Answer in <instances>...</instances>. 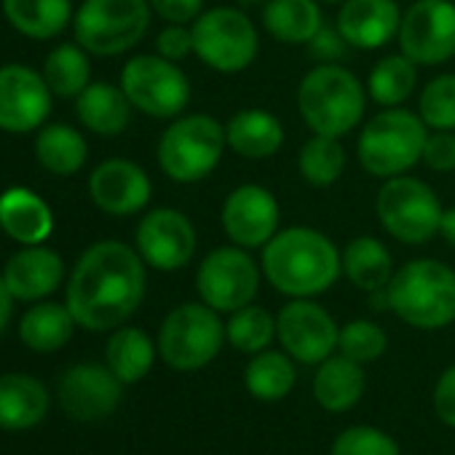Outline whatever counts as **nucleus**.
<instances>
[{
  "label": "nucleus",
  "mask_w": 455,
  "mask_h": 455,
  "mask_svg": "<svg viewBox=\"0 0 455 455\" xmlns=\"http://www.w3.org/2000/svg\"><path fill=\"white\" fill-rule=\"evenodd\" d=\"M220 222L231 244L263 250L282 231V206L268 188L247 182L225 196Z\"/></svg>",
  "instance_id": "nucleus-16"
},
{
  "label": "nucleus",
  "mask_w": 455,
  "mask_h": 455,
  "mask_svg": "<svg viewBox=\"0 0 455 455\" xmlns=\"http://www.w3.org/2000/svg\"><path fill=\"white\" fill-rule=\"evenodd\" d=\"M121 89L148 118L172 121L190 105V81L177 62L161 54H137L121 70Z\"/></svg>",
  "instance_id": "nucleus-11"
},
{
  "label": "nucleus",
  "mask_w": 455,
  "mask_h": 455,
  "mask_svg": "<svg viewBox=\"0 0 455 455\" xmlns=\"http://www.w3.org/2000/svg\"><path fill=\"white\" fill-rule=\"evenodd\" d=\"M402 12L396 0H346L335 17V28L351 49L375 52L396 38Z\"/></svg>",
  "instance_id": "nucleus-20"
},
{
  "label": "nucleus",
  "mask_w": 455,
  "mask_h": 455,
  "mask_svg": "<svg viewBox=\"0 0 455 455\" xmlns=\"http://www.w3.org/2000/svg\"><path fill=\"white\" fill-rule=\"evenodd\" d=\"M431 172H455V132H428L420 158Z\"/></svg>",
  "instance_id": "nucleus-41"
},
{
  "label": "nucleus",
  "mask_w": 455,
  "mask_h": 455,
  "mask_svg": "<svg viewBox=\"0 0 455 455\" xmlns=\"http://www.w3.org/2000/svg\"><path fill=\"white\" fill-rule=\"evenodd\" d=\"M94 206L110 217H132L150 204L153 185L148 172L129 158H108L89 177Z\"/></svg>",
  "instance_id": "nucleus-19"
},
{
  "label": "nucleus",
  "mask_w": 455,
  "mask_h": 455,
  "mask_svg": "<svg viewBox=\"0 0 455 455\" xmlns=\"http://www.w3.org/2000/svg\"><path fill=\"white\" fill-rule=\"evenodd\" d=\"M9 25L33 41L57 38L73 20L70 0H4Z\"/></svg>",
  "instance_id": "nucleus-30"
},
{
  "label": "nucleus",
  "mask_w": 455,
  "mask_h": 455,
  "mask_svg": "<svg viewBox=\"0 0 455 455\" xmlns=\"http://www.w3.org/2000/svg\"><path fill=\"white\" fill-rule=\"evenodd\" d=\"M225 340V322L206 303H182L172 308L158 330V356L177 372L204 370L217 359Z\"/></svg>",
  "instance_id": "nucleus-8"
},
{
  "label": "nucleus",
  "mask_w": 455,
  "mask_h": 455,
  "mask_svg": "<svg viewBox=\"0 0 455 455\" xmlns=\"http://www.w3.org/2000/svg\"><path fill=\"white\" fill-rule=\"evenodd\" d=\"M225 340L242 354H260L276 340V316L263 306H244L225 322Z\"/></svg>",
  "instance_id": "nucleus-37"
},
{
  "label": "nucleus",
  "mask_w": 455,
  "mask_h": 455,
  "mask_svg": "<svg viewBox=\"0 0 455 455\" xmlns=\"http://www.w3.org/2000/svg\"><path fill=\"white\" fill-rule=\"evenodd\" d=\"M150 9L169 25H193L204 12V0H150Z\"/></svg>",
  "instance_id": "nucleus-45"
},
{
  "label": "nucleus",
  "mask_w": 455,
  "mask_h": 455,
  "mask_svg": "<svg viewBox=\"0 0 455 455\" xmlns=\"http://www.w3.org/2000/svg\"><path fill=\"white\" fill-rule=\"evenodd\" d=\"M394 271L396 268H394V258L388 247L375 236H354L343 250L346 279L367 295L386 290Z\"/></svg>",
  "instance_id": "nucleus-28"
},
{
  "label": "nucleus",
  "mask_w": 455,
  "mask_h": 455,
  "mask_svg": "<svg viewBox=\"0 0 455 455\" xmlns=\"http://www.w3.org/2000/svg\"><path fill=\"white\" fill-rule=\"evenodd\" d=\"M190 33L193 54L209 70L222 76L244 73L260 54V36L255 22L234 6L201 12L190 25Z\"/></svg>",
  "instance_id": "nucleus-9"
},
{
  "label": "nucleus",
  "mask_w": 455,
  "mask_h": 455,
  "mask_svg": "<svg viewBox=\"0 0 455 455\" xmlns=\"http://www.w3.org/2000/svg\"><path fill=\"white\" fill-rule=\"evenodd\" d=\"M263 279L284 298H319L343 276V252L308 225H292L263 247Z\"/></svg>",
  "instance_id": "nucleus-2"
},
{
  "label": "nucleus",
  "mask_w": 455,
  "mask_h": 455,
  "mask_svg": "<svg viewBox=\"0 0 455 455\" xmlns=\"http://www.w3.org/2000/svg\"><path fill=\"white\" fill-rule=\"evenodd\" d=\"M150 14V0H84L73 17L76 41L94 57L126 54L148 36Z\"/></svg>",
  "instance_id": "nucleus-10"
},
{
  "label": "nucleus",
  "mask_w": 455,
  "mask_h": 455,
  "mask_svg": "<svg viewBox=\"0 0 455 455\" xmlns=\"http://www.w3.org/2000/svg\"><path fill=\"white\" fill-rule=\"evenodd\" d=\"M156 54L172 62H182L188 54H193V33L185 25H166L156 38Z\"/></svg>",
  "instance_id": "nucleus-43"
},
{
  "label": "nucleus",
  "mask_w": 455,
  "mask_h": 455,
  "mask_svg": "<svg viewBox=\"0 0 455 455\" xmlns=\"http://www.w3.org/2000/svg\"><path fill=\"white\" fill-rule=\"evenodd\" d=\"M124 383L108 364H73L60 378V407L78 423H94L113 415L121 404Z\"/></svg>",
  "instance_id": "nucleus-18"
},
{
  "label": "nucleus",
  "mask_w": 455,
  "mask_h": 455,
  "mask_svg": "<svg viewBox=\"0 0 455 455\" xmlns=\"http://www.w3.org/2000/svg\"><path fill=\"white\" fill-rule=\"evenodd\" d=\"M52 89L41 73L28 65L0 68V132L30 134L52 113Z\"/></svg>",
  "instance_id": "nucleus-17"
},
{
  "label": "nucleus",
  "mask_w": 455,
  "mask_h": 455,
  "mask_svg": "<svg viewBox=\"0 0 455 455\" xmlns=\"http://www.w3.org/2000/svg\"><path fill=\"white\" fill-rule=\"evenodd\" d=\"M314 399L327 412H346L359 404L367 388L364 364L351 362L348 356H327L322 364H316L314 375Z\"/></svg>",
  "instance_id": "nucleus-26"
},
{
  "label": "nucleus",
  "mask_w": 455,
  "mask_h": 455,
  "mask_svg": "<svg viewBox=\"0 0 455 455\" xmlns=\"http://www.w3.org/2000/svg\"><path fill=\"white\" fill-rule=\"evenodd\" d=\"M49 388L28 372L0 375V428L28 431L49 415Z\"/></svg>",
  "instance_id": "nucleus-24"
},
{
  "label": "nucleus",
  "mask_w": 455,
  "mask_h": 455,
  "mask_svg": "<svg viewBox=\"0 0 455 455\" xmlns=\"http://www.w3.org/2000/svg\"><path fill=\"white\" fill-rule=\"evenodd\" d=\"M386 306L415 330H444L455 322V271L434 258L410 260L394 271Z\"/></svg>",
  "instance_id": "nucleus-4"
},
{
  "label": "nucleus",
  "mask_w": 455,
  "mask_h": 455,
  "mask_svg": "<svg viewBox=\"0 0 455 455\" xmlns=\"http://www.w3.org/2000/svg\"><path fill=\"white\" fill-rule=\"evenodd\" d=\"M399 52L418 68L444 65L455 57V4L452 0H415L402 12Z\"/></svg>",
  "instance_id": "nucleus-13"
},
{
  "label": "nucleus",
  "mask_w": 455,
  "mask_h": 455,
  "mask_svg": "<svg viewBox=\"0 0 455 455\" xmlns=\"http://www.w3.org/2000/svg\"><path fill=\"white\" fill-rule=\"evenodd\" d=\"M346 164H348V156H346V148H343L340 137L314 134L298 150V172L314 188L335 185L343 177Z\"/></svg>",
  "instance_id": "nucleus-36"
},
{
  "label": "nucleus",
  "mask_w": 455,
  "mask_h": 455,
  "mask_svg": "<svg viewBox=\"0 0 455 455\" xmlns=\"http://www.w3.org/2000/svg\"><path fill=\"white\" fill-rule=\"evenodd\" d=\"M319 4H324V6H332V4H346V0H319Z\"/></svg>",
  "instance_id": "nucleus-48"
},
{
  "label": "nucleus",
  "mask_w": 455,
  "mask_h": 455,
  "mask_svg": "<svg viewBox=\"0 0 455 455\" xmlns=\"http://www.w3.org/2000/svg\"><path fill=\"white\" fill-rule=\"evenodd\" d=\"M132 110L134 108L124 89L108 81H94L76 97L78 121L97 137L124 134L132 121Z\"/></svg>",
  "instance_id": "nucleus-25"
},
{
  "label": "nucleus",
  "mask_w": 455,
  "mask_h": 455,
  "mask_svg": "<svg viewBox=\"0 0 455 455\" xmlns=\"http://www.w3.org/2000/svg\"><path fill=\"white\" fill-rule=\"evenodd\" d=\"M76 316L70 314L68 303H36L25 311L20 319V338L30 351L38 354H54L65 348L76 332Z\"/></svg>",
  "instance_id": "nucleus-29"
},
{
  "label": "nucleus",
  "mask_w": 455,
  "mask_h": 455,
  "mask_svg": "<svg viewBox=\"0 0 455 455\" xmlns=\"http://www.w3.org/2000/svg\"><path fill=\"white\" fill-rule=\"evenodd\" d=\"M418 116L431 132H455V73H439L423 86Z\"/></svg>",
  "instance_id": "nucleus-38"
},
{
  "label": "nucleus",
  "mask_w": 455,
  "mask_h": 455,
  "mask_svg": "<svg viewBox=\"0 0 455 455\" xmlns=\"http://www.w3.org/2000/svg\"><path fill=\"white\" fill-rule=\"evenodd\" d=\"M298 383V367L295 359L282 351H260L252 354L247 370H244V386L247 391L260 402H279L284 399Z\"/></svg>",
  "instance_id": "nucleus-33"
},
{
  "label": "nucleus",
  "mask_w": 455,
  "mask_h": 455,
  "mask_svg": "<svg viewBox=\"0 0 455 455\" xmlns=\"http://www.w3.org/2000/svg\"><path fill=\"white\" fill-rule=\"evenodd\" d=\"M439 236L444 239L447 247L455 250V206L442 212V222H439Z\"/></svg>",
  "instance_id": "nucleus-47"
},
{
  "label": "nucleus",
  "mask_w": 455,
  "mask_h": 455,
  "mask_svg": "<svg viewBox=\"0 0 455 455\" xmlns=\"http://www.w3.org/2000/svg\"><path fill=\"white\" fill-rule=\"evenodd\" d=\"M260 20L263 30L287 46H308L324 25L319 0H266Z\"/></svg>",
  "instance_id": "nucleus-27"
},
{
  "label": "nucleus",
  "mask_w": 455,
  "mask_h": 455,
  "mask_svg": "<svg viewBox=\"0 0 455 455\" xmlns=\"http://www.w3.org/2000/svg\"><path fill=\"white\" fill-rule=\"evenodd\" d=\"M198 247V234L190 217L172 206L150 209L134 234V250L145 260V266L172 274L185 268Z\"/></svg>",
  "instance_id": "nucleus-15"
},
{
  "label": "nucleus",
  "mask_w": 455,
  "mask_h": 455,
  "mask_svg": "<svg viewBox=\"0 0 455 455\" xmlns=\"http://www.w3.org/2000/svg\"><path fill=\"white\" fill-rule=\"evenodd\" d=\"M340 327L314 298H290L276 314V340L298 364H322L338 351Z\"/></svg>",
  "instance_id": "nucleus-14"
},
{
  "label": "nucleus",
  "mask_w": 455,
  "mask_h": 455,
  "mask_svg": "<svg viewBox=\"0 0 455 455\" xmlns=\"http://www.w3.org/2000/svg\"><path fill=\"white\" fill-rule=\"evenodd\" d=\"M444 206L436 190L420 177L399 174L383 180L375 196V214L383 231L399 244L420 247L439 234Z\"/></svg>",
  "instance_id": "nucleus-7"
},
{
  "label": "nucleus",
  "mask_w": 455,
  "mask_h": 455,
  "mask_svg": "<svg viewBox=\"0 0 455 455\" xmlns=\"http://www.w3.org/2000/svg\"><path fill=\"white\" fill-rule=\"evenodd\" d=\"M0 228L25 247H38L54 234L52 206L30 188H9L0 193Z\"/></svg>",
  "instance_id": "nucleus-22"
},
{
  "label": "nucleus",
  "mask_w": 455,
  "mask_h": 455,
  "mask_svg": "<svg viewBox=\"0 0 455 455\" xmlns=\"http://www.w3.org/2000/svg\"><path fill=\"white\" fill-rule=\"evenodd\" d=\"M242 4H266V0H242Z\"/></svg>",
  "instance_id": "nucleus-49"
},
{
  "label": "nucleus",
  "mask_w": 455,
  "mask_h": 455,
  "mask_svg": "<svg viewBox=\"0 0 455 455\" xmlns=\"http://www.w3.org/2000/svg\"><path fill=\"white\" fill-rule=\"evenodd\" d=\"M426 137L428 126L418 113L404 108H383L362 124L356 158L370 177H399L423 158Z\"/></svg>",
  "instance_id": "nucleus-5"
},
{
  "label": "nucleus",
  "mask_w": 455,
  "mask_h": 455,
  "mask_svg": "<svg viewBox=\"0 0 455 455\" xmlns=\"http://www.w3.org/2000/svg\"><path fill=\"white\" fill-rule=\"evenodd\" d=\"M418 86V65L399 54L378 60L367 76V94L380 108H402Z\"/></svg>",
  "instance_id": "nucleus-34"
},
{
  "label": "nucleus",
  "mask_w": 455,
  "mask_h": 455,
  "mask_svg": "<svg viewBox=\"0 0 455 455\" xmlns=\"http://www.w3.org/2000/svg\"><path fill=\"white\" fill-rule=\"evenodd\" d=\"M89 145L70 124H49L36 137V158L54 177H73L84 169Z\"/></svg>",
  "instance_id": "nucleus-32"
},
{
  "label": "nucleus",
  "mask_w": 455,
  "mask_h": 455,
  "mask_svg": "<svg viewBox=\"0 0 455 455\" xmlns=\"http://www.w3.org/2000/svg\"><path fill=\"white\" fill-rule=\"evenodd\" d=\"M308 49H311V57L319 60L322 65H335V62H340V60L348 54L351 46H348V41L340 36L338 28H330V25L324 22L322 30L311 38Z\"/></svg>",
  "instance_id": "nucleus-42"
},
{
  "label": "nucleus",
  "mask_w": 455,
  "mask_h": 455,
  "mask_svg": "<svg viewBox=\"0 0 455 455\" xmlns=\"http://www.w3.org/2000/svg\"><path fill=\"white\" fill-rule=\"evenodd\" d=\"M12 308H14V295L9 292L4 276H0V335L9 327V319H12Z\"/></svg>",
  "instance_id": "nucleus-46"
},
{
  "label": "nucleus",
  "mask_w": 455,
  "mask_h": 455,
  "mask_svg": "<svg viewBox=\"0 0 455 455\" xmlns=\"http://www.w3.org/2000/svg\"><path fill=\"white\" fill-rule=\"evenodd\" d=\"M388 348V335L380 324L370 319H354L340 327L338 335V354L348 356L351 362L359 364H372L378 362Z\"/></svg>",
  "instance_id": "nucleus-39"
},
{
  "label": "nucleus",
  "mask_w": 455,
  "mask_h": 455,
  "mask_svg": "<svg viewBox=\"0 0 455 455\" xmlns=\"http://www.w3.org/2000/svg\"><path fill=\"white\" fill-rule=\"evenodd\" d=\"M263 268L250 255V250L228 244L212 250L196 271V290L201 303L217 314H234L255 303L260 290Z\"/></svg>",
  "instance_id": "nucleus-12"
},
{
  "label": "nucleus",
  "mask_w": 455,
  "mask_h": 455,
  "mask_svg": "<svg viewBox=\"0 0 455 455\" xmlns=\"http://www.w3.org/2000/svg\"><path fill=\"white\" fill-rule=\"evenodd\" d=\"M148 274L140 252L124 242H97L68 279V308L78 327L108 332L121 327L145 300Z\"/></svg>",
  "instance_id": "nucleus-1"
},
{
  "label": "nucleus",
  "mask_w": 455,
  "mask_h": 455,
  "mask_svg": "<svg viewBox=\"0 0 455 455\" xmlns=\"http://www.w3.org/2000/svg\"><path fill=\"white\" fill-rule=\"evenodd\" d=\"M0 276H4L14 300L38 303V300L49 298L52 292H57V287L65 279V263H62L60 252H54L44 244L25 247L6 263Z\"/></svg>",
  "instance_id": "nucleus-21"
},
{
  "label": "nucleus",
  "mask_w": 455,
  "mask_h": 455,
  "mask_svg": "<svg viewBox=\"0 0 455 455\" xmlns=\"http://www.w3.org/2000/svg\"><path fill=\"white\" fill-rule=\"evenodd\" d=\"M298 113L322 137H346L364 121L367 86L343 65H316L298 84Z\"/></svg>",
  "instance_id": "nucleus-3"
},
{
  "label": "nucleus",
  "mask_w": 455,
  "mask_h": 455,
  "mask_svg": "<svg viewBox=\"0 0 455 455\" xmlns=\"http://www.w3.org/2000/svg\"><path fill=\"white\" fill-rule=\"evenodd\" d=\"M158 346H153L150 335L140 327H116L105 346V364L124 383H140L156 362Z\"/></svg>",
  "instance_id": "nucleus-31"
},
{
  "label": "nucleus",
  "mask_w": 455,
  "mask_h": 455,
  "mask_svg": "<svg viewBox=\"0 0 455 455\" xmlns=\"http://www.w3.org/2000/svg\"><path fill=\"white\" fill-rule=\"evenodd\" d=\"M225 142L247 161L274 158L284 145V126L279 116L263 108H244L225 124Z\"/></svg>",
  "instance_id": "nucleus-23"
},
{
  "label": "nucleus",
  "mask_w": 455,
  "mask_h": 455,
  "mask_svg": "<svg viewBox=\"0 0 455 455\" xmlns=\"http://www.w3.org/2000/svg\"><path fill=\"white\" fill-rule=\"evenodd\" d=\"M44 78L54 97L70 100L78 97L92 84V62L89 52L76 44H62L49 52L44 62Z\"/></svg>",
  "instance_id": "nucleus-35"
},
{
  "label": "nucleus",
  "mask_w": 455,
  "mask_h": 455,
  "mask_svg": "<svg viewBox=\"0 0 455 455\" xmlns=\"http://www.w3.org/2000/svg\"><path fill=\"white\" fill-rule=\"evenodd\" d=\"M434 412L436 418L455 428V364H450L434 383Z\"/></svg>",
  "instance_id": "nucleus-44"
},
{
  "label": "nucleus",
  "mask_w": 455,
  "mask_h": 455,
  "mask_svg": "<svg viewBox=\"0 0 455 455\" xmlns=\"http://www.w3.org/2000/svg\"><path fill=\"white\" fill-rule=\"evenodd\" d=\"M225 124L209 113H182L172 118L158 140V166L180 185H193L206 180L222 161Z\"/></svg>",
  "instance_id": "nucleus-6"
},
{
  "label": "nucleus",
  "mask_w": 455,
  "mask_h": 455,
  "mask_svg": "<svg viewBox=\"0 0 455 455\" xmlns=\"http://www.w3.org/2000/svg\"><path fill=\"white\" fill-rule=\"evenodd\" d=\"M330 455H402V452L391 434L375 426H348L335 436Z\"/></svg>",
  "instance_id": "nucleus-40"
}]
</instances>
